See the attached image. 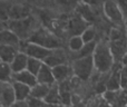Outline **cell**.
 I'll return each mask as SVG.
<instances>
[{"mask_svg":"<svg viewBox=\"0 0 127 107\" xmlns=\"http://www.w3.org/2000/svg\"><path fill=\"white\" fill-rule=\"evenodd\" d=\"M93 60L95 69L99 74H107L113 69L115 60L108 40H101L97 42L95 51L93 54Z\"/></svg>","mask_w":127,"mask_h":107,"instance_id":"cell-1","label":"cell"},{"mask_svg":"<svg viewBox=\"0 0 127 107\" xmlns=\"http://www.w3.org/2000/svg\"><path fill=\"white\" fill-rule=\"evenodd\" d=\"M127 88V67H122L121 69V89Z\"/></svg>","mask_w":127,"mask_h":107,"instance_id":"cell-29","label":"cell"},{"mask_svg":"<svg viewBox=\"0 0 127 107\" xmlns=\"http://www.w3.org/2000/svg\"><path fill=\"white\" fill-rule=\"evenodd\" d=\"M0 83H12V70L10 64L0 61Z\"/></svg>","mask_w":127,"mask_h":107,"instance_id":"cell-24","label":"cell"},{"mask_svg":"<svg viewBox=\"0 0 127 107\" xmlns=\"http://www.w3.org/2000/svg\"><path fill=\"white\" fill-rule=\"evenodd\" d=\"M126 25H127V24H126Z\"/></svg>","mask_w":127,"mask_h":107,"instance_id":"cell-37","label":"cell"},{"mask_svg":"<svg viewBox=\"0 0 127 107\" xmlns=\"http://www.w3.org/2000/svg\"><path fill=\"white\" fill-rule=\"evenodd\" d=\"M12 81H17V83L24 84V85H27L30 88H32L37 84V78L28 70H24V71L12 74Z\"/></svg>","mask_w":127,"mask_h":107,"instance_id":"cell-15","label":"cell"},{"mask_svg":"<svg viewBox=\"0 0 127 107\" xmlns=\"http://www.w3.org/2000/svg\"><path fill=\"white\" fill-rule=\"evenodd\" d=\"M97 41H93L89 44H85L84 47L78 51V53L75 54V56H72V60L74 59H78V58H84V57H88V56H93L96 48Z\"/></svg>","mask_w":127,"mask_h":107,"instance_id":"cell-25","label":"cell"},{"mask_svg":"<svg viewBox=\"0 0 127 107\" xmlns=\"http://www.w3.org/2000/svg\"><path fill=\"white\" fill-rule=\"evenodd\" d=\"M18 48L12 46H6V45H0V61L2 63L10 64L18 54Z\"/></svg>","mask_w":127,"mask_h":107,"instance_id":"cell-19","label":"cell"},{"mask_svg":"<svg viewBox=\"0 0 127 107\" xmlns=\"http://www.w3.org/2000/svg\"><path fill=\"white\" fill-rule=\"evenodd\" d=\"M49 89H50V86L48 85H44V84H36L30 90V97L36 99H42L46 98L47 94H48Z\"/></svg>","mask_w":127,"mask_h":107,"instance_id":"cell-20","label":"cell"},{"mask_svg":"<svg viewBox=\"0 0 127 107\" xmlns=\"http://www.w3.org/2000/svg\"><path fill=\"white\" fill-rule=\"evenodd\" d=\"M27 104H28V107H41V105H42L40 99L32 98V97H30V96L27 99Z\"/></svg>","mask_w":127,"mask_h":107,"instance_id":"cell-30","label":"cell"},{"mask_svg":"<svg viewBox=\"0 0 127 107\" xmlns=\"http://www.w3.org/2000/svg\"><path fill=\"white\" fill-rule=\"evenodd\" d=\"M70 66H71L72 74L75 75V77L83 81H87L92 77L93 71L95 69L93 56L74 59L70 64Z\"/></svg>","mask_w":127,"mask_h":107,"instance_id":"cell-5","label":"cell"},{"mask_svg":"<svg viewBox=\"0 0 127 107\" xmlns=\"http://www.w3.org/2000/svg\"><path fill=\"white\" fill-rule=\"evenodd\" d=\"M96 35H97V31H96V28L94 26H88L85 30L83 31L81 34V39L85 44H89V42H93V41H96L95 38H96Z\"/></svg>","mask_w":127,"mask_h":107,"instance_id":"cell-28","label":"cell"},{"mask_svg":"<svg viewBox=\"0 0 127 107\" xmlns=\"http://www.w3.org/2000/svg\"><path fill=\"white\" fill-rule=\"evenodd\" d=\"M36 78H37L38 84H44V85H48V86H53L54 84H56L55 77L53 75V69L49 66L45 65V64H42Z\"/></svg>","mask_w":127,"mask_h":107,"instance_id":"cell-13","label":"cell"},{"mask_svg":"<svg viewBox=\"0 0 127 107\" xmlns=\"http://www.w3.org/2000/svg\"><path fill=\"white\" fill-rule=\"evenodd\" d=\"M42 63L45 65L49 66L50 68H54L59 65H64V64H68V57L65 51V48H59L53 50L51 54Z\"/></svg>","mask_w":127,"mask_h":107,"instance_id":"cell-10","label":"cell"},{"mask_svg":"<svg viewBox=\"0 0 127 107\" xmlns=\"http://www.w3.org/2000/svg\"><path fill=\"white\" fill-rule=\"evenodd\" d=\"M125 29H126V38H127V25L125 26Z\"/></svg>","mask_w":127,"mask_h":107,"instance_id":"cell-35","label":"cell"},{"mask_svg":"<svg viewBox=\"0 0 127 107\" xmlns=\"http://www.w3.org/2000/svg\"><path fill=\"white\" fill-rule=\"evenodd\" d=\"M80 2L81 0H54V3L66 12L76 10V8L79 6Z\"/></svg>","mask_w":127,"mask_h":107,"instance_id":"cell-22","label":"cell"},{"mask_svg":"<svg viewBox=\"0 0 127 107\" xmlns=\"http://www.w3.org/2000/svg\"><path fill=\"white\" fill-rule=\"evenodd\" d=\"M12 87H13V92H15L16 102H25L30 96L31 88L29 86L17 83V81H12Z\"/></svg>","mask_w":127,"mask_h":107,"instance_id":"cell-18","label":"cell"},{"mask_svg":"<svg viewBox=\"0 0 127 107\" xmlns=\"http://www.w3.org/2000/svg\"><path fill=\"white\" fill-rule=\"evenodd\" d=\"M51 69H53V75L55 77V80L57 84L68 80L70 75H72L71 66L69 64H64V65L56 66V67L51 68Z\"/></svg>","mask_w":127,"mask_h":107,"instance_id":"cell-12","label":"cell"},{"mask_svg":"<svg viewBox=\"0 0 127 107\" xmlns=\"http://www.w3.org/2000/svg\"><path fill=\"white\" fill-rule=\"evenodd\" d=\"M0 45H6V46H12L18 48L19 50L20 39L8 28H4L0 31Z\"/></svg>","mask_w":127,"mask_h":107,"instance_id":"cell-14","label":"cell"},{"mask_svg":"<svg viewBox=\"0 0 127 107\" xmlns=\"http://www.w3.org/2000/svg\"><path fill=\"white\" fill-rule=\"evenodd\" d=\"M31 16L30 6L27 3H12L10 10V20H20Z\"/></svg>","mask_w":127,"mask_h":107,"instance_id":"cell-11","label":"cell"},{"mask_svg":"<svg viewBox=\"0 0 127 107\" xmlns=\"http://www.w3.org/2000/svg\"><path fill=\"white\" fill-rule=\"evenodd\" d=\"M109 47L115 63H121L127 53L126 29L124 27H113L109 33Z\"/></svg>","mask_w":127,"mask_h":107,"instance_id":"cell-3","label":"cell"},{"mask_svg":"<svg viewBox=\"0 0 127 107\" xmlns=\"http://www.w3.org/2000/svg\"><path fill=\"white\" fill-rule=\"evenodd\" d=\"M88 26H90V25L78 15H75L74 17H71L66 24V28H67V31L70 35V37L80 36Z\"/></svg>","mask_w":127,"mask_h":107,"instance_id":"cell-8","label":"cell"},{"mask_svg":"<svg viewBox=\"0 0 127 107\" xmlns=\"http://www.w3.org/2000/svg\"><path fill=\"white\" fill-rule=\"evenodd\" d=\"M16 103L12 83H0V105L2 107H12Z\"/></svg>","mask_w":127,"mask_h":107,"instance_id":"cell-9","label":"cell"},{"mask_svg":"<svg viewBox=\"0 0 127 107\" xmlns=\"http://www.w3.org/2000/svg\"><path fill=\"white\" fill-rule=\"evenodd\" d=\"M4 27H6V24H3V22L0 21V31H1L2 29H4Z\"/></svg>","mask_w":127,"mask_h":107,"instance_id":"cell-34","label":"cell"},{"mask_svg":"<svg viewBox=\"0 0 127 107\" xmlns=\"http://www.w3.org/2000/svg\"><path fill=\"white\" fill-rule=\"evenodd\" d=\"M121 63H122V65H123L124 67H127V53H126L125 56L123 57V59H122Z\"/></svg>","mask_w":127,"mask_h":107,"instance_id":"cell-33","label":"cell"},{"mask_svg":"<svg viewBox=\"0 0 127 107\" xmlns=\"http://www.w3.org/2000/svg\"><path fill=\"white\" fill-rule=\"evenodd\" d=\"M30 3L39 4V6H46L49 2H54V0H28Z\"/></svg>","mask_w":127,"mask_h":107,"instance_id":"cell-31","label":"cell"},{"mask_svg":"<svg viewBox=\"0 0 127 107\" xmlns=\"http://www.w3.org/2000/svg\"><path fill=\"white\" fill-rule=\"evenodd\" d=\"M0 107H2V106H1V105H0Z\"/></svg>","mask_w":127,"mask_h":107,"instance_id":"cell-36","label":"cell"},{"mask_svg":"<svg viewBox=\"0 0 127 107\" xmlns=\"http://www.w3.org/2000/svg\"><path fill=\"white\" fill-rule=\"evenodd\" d=\"M27 63H28V56H27L26 54L21 53V51H18V54L16 55V57L13 58V60L10 63V67H11V70H12V74L26 70Z\"/></svg>","mask_w":127,"mask_h":107,"instance_id":"cell-17","label":"cell"},{"mask_svg":"<svg viewBox=\"0 0 127 107\" xmlns=\"http://www.w3.org/2000/svg\"><path fill=\"white\" fill-rule=\"evenodd\" d=\"M103 11L110 22L116 25V27H125V18L122 12L118 2L116 0H104L103 1Z\"/></svg>","mask_w":127,"mask_h":107,"instance_id":"cell-6","label":"cell"},{"mask_svg":"<svg viewBox=\"0 0 127 107\" xmlns=\"http://www.w3.org/2000/svg\"><path fill=\"white\" fill-rule=\"evenodd\" d=\"M42 64H44V63H42L41 60H39V59L28 57V63H27L26 70H28L29 72H31L33 76H37V74L39 72V70H40V68H41Z\"/></svg>","mask_w":127,"mask_h":107,"instance_id":"cell-27","label":"cell"},{"mask_svg":"<svg viewBox=\"0 0 127 107\" xmlns=\"http://www.w3.org/2000/svg\"><path fill=\"white\" fill-rule=\"evenodd\" d=\"M85 42L81 39V36H72L68 39V48L71 53L76 54L84 47Z\"/></svg>","mask_w":127,"mask_h":107,"instance_id":"cell-26","label":"cell"},{"mask_svg":"<svg viewBox=\"0 0 127 107\" xmlns=\"http://www.w3.org/2000/svg\"><path fill=\"white\" fill-rule=\"evenodd\" d=\"M19 51L26 54L28 57L36 58V59H39V60L44 61L51 54L53 50L47 49L45 47H41L39 45L31 44V42H28V41H20Z\"/></svg>","mask_w":127,"mask_h":107,"instance_id":"cell-7","label":"cell"},{"mask_svg":"<svg viewBox=\"0 0 127 107\" xmlns=\"http://www.w3.org/2000/svg\"><path fill=\"white\" fill-rule=\"evenodd\" d=\"M47 104L50 105H57L60 104V95H59V88H58V84H54L53 86H50L48 94H47L46 98L44 99Z\"/></svg>","mask_w":127,"mask_h":107,"instance_id":"cell-21","label":"cell"},{"mask_svg":"<svg viewBox=\"0 0 127 107\" xmlns=\"http://www.w3.org/2000/svg\"><path fill=\"white\" fill-rule=\"evenodd\" d=\"M36 25H37L36 19L32 16H29L25 19L9 20L6 24V27L19 38L20 41H27L37 29Z\"/></svg>","mask_w":127,"mask_h":107,"instance_id":"cell-4","label":"cell"},{"mask_svg":"<svg viewBox=\"0 0 127 107\" xmlns=\"http://www.w3.org/2000/svg\"><path fill=\"white\" fill-rule=\"evenodd\" d=\"M123 67V65H122ZM113 69L110 75L108 76V79L106 81V90H110V92H118L121 89V69Z\"/></svg>","mask_w":127,"mask_h":107,"instance_id":"cell-16","label":"cell"},{"mask_svg":"<svg viewBox=\"0 0 127 107\" xmlns=\"http://www.w3.org/2000/svg\"><path fill=\"white\" fill-rule=\"evenodd\" d=\"M81 2L85 3V4H87V6L95 7V6H97V4H99L100 0H81Z\"/></svg>","mask_w":127,"mask_h":107,"instance_id":"cell-32","label":"cell"},{"mask_svg":"<svg viewBox=\"0 0 127 107\" xmlns=\"http://www.w3.org/2000/svg\"><path fill=\"white\" fill-rule=\"evenodd\" d=\"M27 41L31 42V44L39 45V46L45 47L47 49H50V50L65 48L64 47V42L59 38V36L54 34L53 31H50L46 27L37 28L35 30V33L29 37V39Z\"/></svg>","mask_w":127,"mask_h":107,"instance_id":"cell-2","label":"cell"},{"mask_svg":"<svg viewBox=\"0 0 127 107\" xmlns=\"http://www.w3.org/2000/svg\"><path fill=\"white\" fill-rule=\"evenodd\" d=\"M12 2L9 0H0V21L7 24L10 20V10Z\"/></svg>","mask_w":127,"mask_h":107,"instance_id":"cell-23","label":"cell"}]
</instances>
